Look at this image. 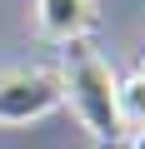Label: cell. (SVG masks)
Instances as JSON below:
<instances>
[{"instance_id":"6da1fadb","label":"cell","mask_w":145,"mask_h":149,"mask_svg":"<svg viewBox=\"0 0 145 149\" xmlns=\"http://www.w3.org/2000/svg\"><path fill=\"white\" fill-rule=\"evenodd\" d=\"M115 70L100 60V50L90 40H70L65 45V65H60V90L70 100V109L80 114V124L90 129L95 144L115 149V139L125 134L120 124V104H115Z\"/></svg>"},{"instance_id":"7a4b0ae2","label":"cell","mask_w":145,"mask_h":149,"mask_svg":"<svg viewBox=\"0 0 145 149\" xmlns=\"http://www.w3.org/2000/svg\"><path fill=\"white\" fill-rule=\"evenodd\" d=\"M65 104V90L45 70H10L0 74V124H30Z\"/></svg>"},{"instance_id":"3957f363","label":"cell","mask_w":145,"mask_h":149,"mask_svg":"<svg viewBox=\"0 0 145 149\" xmlns=\"http://www.w3.org/2000/svg\"><path fill=\"white\" fill-rule=\"evenodd\" d=\"M90 20H95V5H90V0H35V25H40V35H50V40H60V45L85 40Z\"/></svg>"},{"instance_id":"277c9868","label":"cell","mask_w":145,"mask_h":149,"mask_svg":"<svg viewBox=\"0 0 145 149\" xmlns=\"http://www.w3.org/2000/svg\"><path fill=\"white\" fill-rule=\"evenodd\" d=\"M115 104H120V124L125 129H140L145 124V80H120L115 85Z\"/></svg>"},{"instance_id":"5b68a950","label":"cell","mask_w":145,"mask_h":149,"mask_svg":"<svg viewBox=\"0 0 145 149\" xmlns=\"http://www.w3.org/2000/svg\"><path fill=\"white\" fill-rule=\"evenodd\" d=\"M125 149H145V124H140V129H130V134H125Z\"/></svg>"},{"instance_id":"8992f818","label":"cell","mask_w":145,"mask_h":149,"mask_svg":"<svg viewBox=\"0 0 145 149\" xmlns=\"http://www.w3.org/2000/svg\"><path fill=\"white\" fill-rule=\"evenodd\" d=\"M140 80H145V60H140Z\"/></svg>"}]
</instances>
